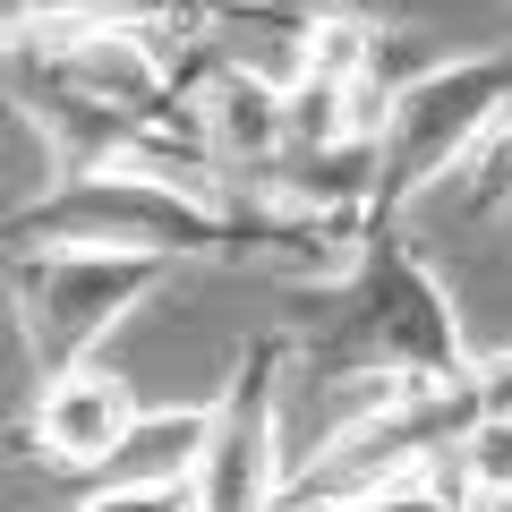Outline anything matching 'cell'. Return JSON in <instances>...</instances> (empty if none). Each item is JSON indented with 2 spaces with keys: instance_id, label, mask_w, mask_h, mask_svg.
Instances as JSON below:
<instances>
[{
  "instance_id": "6da1fadb",
  "label": "cell",
  "mask_w": 512,
  "mask_h": 512,
  "mask_svg": "<svg viewBox=\"0 0 512 512\" xmlns=\"http://www.w3.org/2000/svg\"><path fill=\"white\" fill-rule=\"evenodd\" d=\"M470 359L478 350L461 333V308L444 291V274L402 231H376L350 256V274L333 282V325L299 342V367L316 384H342L350 393L342 419L367 410L376 393H393V384H444Z\"/></svg>"
},
{
  "instance_id": "7a4b0ae2",
  "label": "cell",
  "mask_w": 512,
  "mask_h": 512,
  "mask_svg": "<svg viewBox=\"0 0 512 512\" xmlns=\"http://www.w3.org/2000/svg\"><path fill=\"white\" fill-rule=\"evenodd\" d=\"M504 120H512V43L410 69L384 94V120H376V197H367L376 231H393L436 180L470 171Z\"/></svg>"
},
{
  "instance_id": "3957f363",
  "label": "cell",
  "mask_w": 512,
  "mask_h": 512,
  "mask_svg": "<svg viewBox=\"0 0 512 512\" xmlns=\"http://www.w3.org/2000/svg\"><path fill=\"white\" fill-rule=\"evenodd\" d=\"M171 282L163 256H120V248H18L9 256V308H18L35 376L86 367L128 316Z\"/></svg>"
},
{
  "instance_id": "277c9868",
  "label": "cell",
  "mask_w": 512,
  "mask_h": 512,
  "mask_svg": "<svg viewBox=\"0 0 512 512\" xmlns=\"http://www.w3.org/2000/svg\"><path fill=\"white\" fill-rule=\"evenodd\" d=\"M299 367V333H248L205 402V453L188 478V512H274L291 495L282 444V376Z\"/></svg>"
},
{
  "instance_id": "5b68a950",
  "label": "cell",
  "mask_w": 512,
  "mask_h": 512,
  "mask_svg": "<svg viewBox=\"0 0 512 512\" xmlns=\"http://www.w3.org/2000/svg\"><path fill=\"white\" fill-rule=\"evenodd\" d=\"M188 128H197V154L214 163V180L256 188L265 171L291 154V103L256 60H205L188 69Z\"/></svg>"
},
{
  "instance_id": "8992f818",
  "label": "cell",
  "mask_w": 512,
  "mask_h": 512,
  "mask_svg": "<svg viewBox=\"0 0 512 512\" xmlns=\"http://www.w3.org/2000/svg\"><path fill=\"white\" fill-rule=\"evenodd\" d=\"M128 419H137V393H128L111 367H60V376H43L35 384V402H26V419H18V453L35 461V470H52V478H103V461L120 453V436H128Z\"/></svg>"
},
{
  "instance_id": "52a82bcc",
  "label": "cell",
  "mask_w": 512,
  "mask_h": 512,
  "mask_svg": "<svg viewBox=\"0 0 512 512\" xmlns=\"http://www.w3.org/2000/svg\"><path fill=\"white\" fill-rule=\"evenodd\" d=\"M265 9H197V0H0V52L77 35V26H256Z\"/></svg>"
},
{
  "instance_id": "ba28073f",
  "label": "cell",
  "mask_w": 512,
  "mask_h": 512,
  "mask_svg": "<svg viewBox=\"0 0 512 512\" xmlns=\"http://www.w3.org/2000/svg\"><path fill=\"white\" fill-rule=\"evenodd\" d=\"M197 453H205V402L137 410V419H128V436H120V453L103 461V478H94V487H111V495H188Z\"/></svg>"
},
{
  "instance_id": "9c48e42d",
  "label": "cell",
  "mask_w": 512,
  "mask_h": 512,
  "mask_svg": "<svg viewBox=\"0 0 512 512\" xmlns=\"http://www.w3.org/2000/svg\"><path fill=\"white\" fill-rule=\"evenodd\" d=\"M444 470H453V504L461 512H512V410L478 419V436L461 444Z\"/></svg>"
},
{
  "instance_id": "30bf717a",
  "label": "cell",
  "mask_w": 512,
  "mask_h": 512,
  "mask_svg": "<svg viewBox=\"0 0 512 512\" xmlns=\"http://www.w3.org/2000/svg\"><path fill=\"white\" fill-rule=\"evenodd\" d=\"M470 214H512V120L487 137V154L470 163Z\"/></svg>"
},
{
  "instance_id": "8fae6325",
  "label": "cell",
  "mask_w": 512,
  "mask_h": 512,
  "mask_svg": "<svg viewBox=\"0 0 512 512\" xmlns=\"http://www.w3.org/2000/svg\"><path fill=\"white\" fill-rule=\"evenodd\" d=\"M77 512H188V495H111V487H94Z\"/></svg>"
},
{
  "instance_id": "7c38bea8",
  "label": "cell",
  "mask_w": 512,
  "mask_h": 512,
  "mask_svg": "<svg viewBox=\"0 0 512 512\" xmlns=\"http://www.w3.org/2000/svg\"><path fill=\"white\" fill-rule=\"evenodd\" d=\"M384 512H461V504H453V495H436V487H427V495H402V504H384Z\"/></svg>"
},
{
  "instance_id": "4fadbf2b",
  "label": "cell",
  "mask_w": 512,
  "mask_h": 512,
  "mask_svg": "<svg viewBox=\"0 0 512 512\" xmlns=\"http://www.w3.org/2000/svg\"><path fill=\"white\" fill-rule=\"evenodd\" d=\"M197 9H256V0H197Z\"/></svg>"
},
{
  "instance_id": "5bb4252c",
  "label": "cell",
  "mask_w": 512,
  "mask_h": 512,
  "mask_svg": "<svg viewBox=\"0 0 512 512\" xmlns=\"http://www.w3.org/2000/svg\"><path fill=\"white\" fill-rule=\"evenodd\" d=\"M504 367H512V350H504Z\"/></svg>"
}]
</instances>
